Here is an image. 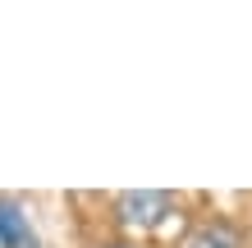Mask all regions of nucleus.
<instances>
[{"label": "nucleus", "mask_w": 252, "mask_h": 248, "mask_svg": "<svg viewBox=\"0 0 252 248\" xmlns=\"http://www.w3.org/2000/svg\"><path fill=\"white\" fill-rule=\"evenodd\" d=\"M179 212V198L174 193H120L115 198V216L128 225V230H156V225H165L170 216Z\"/></svg>", "instance_id": "f257e3e1"}, {"label": "nucleus", "mask_w": 252, "mask_h": 248, "mask_svg": "<svg viewBox=\"0 0 252 248\" xmlns=\"http://www.w3.org/2000/svg\"><path fill=\"white\" fill-rule=\"evenodd\" d=\"M32 244V230H28L23 212L14 202H0V248H28Z\"/></svg>", "instance_id": "7ed1b4c3"}, {"label": "nucleus", "mask_w": 252, "mask_h": 248, "mask_svg": "<svg viewBox=\"0 0 252 248\" xmlns=\"http://www.w3.org/2000/svg\"><path fill=\"white\" fill-rule=\"evenodd\" d=\"M174 248H243V230L234 225V221H220V216H211V221L188 225Z\"/></svg>", "instance_id": "f03ea898"}]
</instances>
